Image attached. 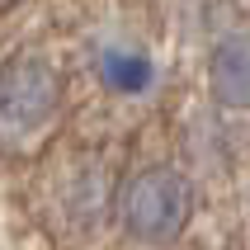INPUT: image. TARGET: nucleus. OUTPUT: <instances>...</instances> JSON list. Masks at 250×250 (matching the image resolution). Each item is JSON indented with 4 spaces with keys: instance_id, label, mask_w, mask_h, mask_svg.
<instances>
[{
    "instance_id": "f03ea898",
    "label": "nucleus",
    "mask_w": 250,
    "mask_h": 250,
    "mask_svg": "<svg viewBox=\"0 0 250 250\" xmlns=\"http://www.w3.org/2000/svg\"><path fill=\"white\" fill-rule=\"evenodd\" d=\"M62 113V76L47 57H14L0 66V151H24Z\"/></svg>"
},
{
    "instance_id": "20e7f679",
    "label": "nucleus",
    "mask_w": 250,
    "mask_h": 250,
    "mask_svg": "<svg viewBox=\"0 0 250 250\" xmlns=\"http://www.w3.org/2000/svg\"><path fill=\"white\" fill-rule=\"evenodd\" d=\"M99 81L109 85L113 95H137L151 85V62L132 47H109L99 57Z\"/></svg>"
},
{
    "instance_id": "f257e3e1",
    "label": "nucleus",
    "mask_w": 250,
    "mask_h": 250,
    "mask_svg": "<svg viewBox=\"0 0 250 250\" xmlns=\"http://www.w3.org/2000/svg\"><path fill=\"white\" fill-rule=\"evenodd\" d=\"M118 222L137 246L161 250L184 236L194 222V180L175 166H146L123 184L118 198Z\"/></svg>"
},
{
    "instance_id": "7ed1b4c3",
    "label": "nucleus",
    "mask_w": 250,
    "mask_h": 250,
    "mask_svg": "<svg viewBox=\"0 0 250 250\" xmlns=\"http://www.w3.org/2000/svg\"><path fill=\"white\" fill-rule=\"evenodd\" d=\"M208 95L217 109H250V33H227L208 52Z\"/></svg>"
}]
</instances>
